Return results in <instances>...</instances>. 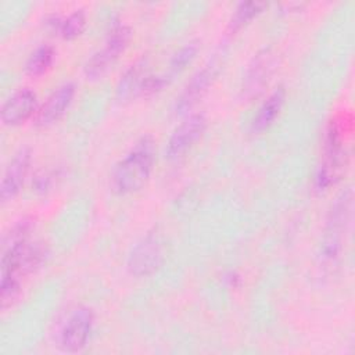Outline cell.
<instances>
[{
  "label": "cell",
  "instance_id": "6da1fadb",
  "mask_svg": "<svg viewBox=\"0 0 355 355\" xmlns=\"http://www.w3.org/2000/svg\"><path fill=\"white\" fill-rule=\"evenodd\" d=\"M155 159V141L150 135L141 136L121 158L110 178V187L115 194L125 196L140 190L148 180Z\"/></svg>",
  "mask_w": 355,
  "mask_h": 355
},
{
  "label": "cell",
  "instance_id": "7a4b0ae2",
  "mask_svg": "<svg viewBox=\"0 0 355 355\" xmlns=\"http://www.w3.org/2000/svg\"><path fill=\"white\" fill-rule=\"evenodd\" d=\"M352 209V193L345 190L337 196L327 215L324 234L320 243L319 259L324 266H331L337 262L343 248V234L345 233Z\"/></svg>",
  "mask_w": 355,
  "mask_h": 355
},
{
  "label": "cell",
  "instance_id": "3957f363",
  "mask_svg": "<svg viewBox=\"0 0 355 355\" xmlns=\"http://www.w3.org/2000/svg\"><path fill=\"white\" fill-rule=\"evenodd\" d=\"M323 148V159L319 164L315 175V187L318 191H324L330 186L336 184L347 165V154L341 133L340 129L333 123L327 128Z\"/></svg>",
  "mask_w": 355,
  "mask_h": 355
},
{
  "label": "cell",
  "instance_id": "277c9868",
  "mask_svg": "<svg viewBox=\"0 0 355 355\" xmlns=\"http://www.w3.org/2000/svg\"><path fill=\"white\" fill-rule=\"evenodd\" d=\"M165 258V241L157 232L143 236L130 250L126 268L132 276L146 277L159 269Z\"/></svg>",
  "mask_w": 355,
  "mask_h": 355
},
{
  "label": "cell",
  "instance_id": "5b68a950",
  "mask_svg": "<svg viewBox=\"0 0 355 355\" xmlns=\"http://www.w3.org/2000/svg\"><path fill=\"white\" fill-rule=\"evenodd\" d=\"M130 35L132 32L126 25H115L110 31L104 47L87 58L83 67L85 76L90 80H96L104 76L111 65L116 61L119 54L126 49L130 40Z\"/></svg>",
  "mask_w": 355,
  "mask_h": 355
},
{
  "label": "cell",
  "instance_id": "8992f818",
  "mask_svg": "<svg viewBox=\"0 0 355 355\" xmlns=\"http://www.w3.org/2000/svg\"><path fill=\"white\" fill-rule=\"evenodd\" d=\"M94 324L93 311L87 306H79L73 309L57 336V347L67 354H75L82 351L90 338Z\"/></svg>",
  "mask_w": 355,
  "mask_h": 355
},
{
  "label": "cell",
  "instance_id": "52a82bcc",
  "mask_svg": "<svg viewBox=\"0 0 355 355\" xmlns=\"http://www.w3.org/2000/svg\"><path fill=\"white\" fill-rule=\"evenodd\" d=\"M223 57L225 51L222 49L216 50L212 58H209L208 62L191 76V79L187 82V85L176 98L175 111L178 114L189 111L202 97V94L208 90L209 85L218 76L223 64Z\"/></svg>",
  "mask_w": 355,
  "mask_h": 355
},
{
  "label": "cell",
  "instance_id": "ba28073f",
  "mask_svg": "<svg viewBox=\"0 0 355 355\" xmlns=\"http://www.w3.org/2000/svg\"><path fill=\"white\" fill-rule=\"evenodd\" d=\"M277 64L276 53L272 49H263L255 54L250 62L241 85V97L251 100L262 93L268 85Z\"/></svg>",
  "mask_w": 355,
  "mask_h": 355
},
{
  "label": "cell",
  "instance_id": "9c48e42d",
  "mask_svg": "<svg viewBox=\"0 0 355 355\" xmlns=\"http://www.w3.org/2000/svg\"><path fill=\"white\" fill-rule=\"evenodd\" d=\"M207 128V118L204 114L197 112L187 116L180 122L168 137L165 146V157L168 159H178L187 150H190L197 140L204 135Z\"/></svg>",
  "mask_w": 355,
  "mask_h": 355
},
{
  "label": "cell",
  "instance_id": "30bf717a",
  "mask_svg": "<svg viewBox=\"0 0 355 355\" xmlns=\"http://www.w3.org/2000/svg\"><path fill=\"white\" fill-rule=\"evenodd\" d=\"M37 97L28 87L15 90L1 105L0 118L6 126H18L37 111Z\"/></svg>",
  "mask_w": 355,
  "mask_h": 355
},
{
  "label": "cell",
  "instance_id": "8fae6325",
  "mask_svg": "<svg viewBox=\"0 0 355 355\" xmlns=\"http://www.w3.org/2000/svg\"><path fill=\"white\" fill-rule=\"evenodd\" d=\"M31 158V150L28 147H21L10 159L0 184V198L3 202L12 200L19 193L29 172Z\"/></svg>",
  "mask_w": 355,
  "mask_h": 355
},
{
  "label": "cell",
  "instance_id": "7c38bea8",
  "mask_svg": "<svg viewBox=\"0 0 355 355\" xmlns=\"http://www.w3.org/2000/svg\"><path fill=\"white\" fill-rule=\"evenodd\" d=\"M73 96L75 85L72 82H65L60 85L37 108L35 115V125L44 128L57 122L71 105Z\"/></svg>",
  "mask_w": 355,
  "mask_h": 355
},
{
  "label": "cell",
  "instance_id": "4fadbf2b",
  "mask_svg": "<svg viewBox=\"0 0 355 355\" xmlns=\"http://www.w3.org/2000/svg\"><path fill=\"white\" fill-rule=\"evenodd\" d=\"M284 98H286V90L283 89V86H279L268 96V98L262 103V105L259 107L252 121V125H251L252 132H262L273 123V121L282 111Z\"/></svg>",
  "mask_w": 355,
  "mask_h": 355
},
{
  "label": "cell",
  "instance_id": "5bb4252c",
  "mask_svg": "<svg viewBox=\"0 0 355 355\" xmlns=\"http://www.w3.org/2000/svg\"><path fill=\"white\" fill-rule=\"evenodd\" d=\"M148 78L146 72L144 62H137L132 65L121 78L116 86V98L119 101H128L136 96H141L143 86Z\"/></svg>",
  "mask_w": 355,
  "mask_h": 355
},
{
  "label": "cell",
  "instance_id": "9a60e30c",
  "mask_svg": "<svg viewBox=\"0 0 355 355\" xmlns=\"http://www.w3.org/2000/svg\"><path fill=\"white\" fill-rule=\"evenodd\" d=\"M55 51L49 44L37 46L26 58L25 71L31 76H40L43 75L53 64Z\"/></svg>",
  "mask_w": 355,
  "mask_h": 355
},
{
  "label": "cell",
  "instance_id": "2e32d148",
  "mask_svg": "<svg viewBox=\"0 0 355 355\" xmlns=\"http://www.w3.org/2000/svg\"><path fill=\"white\" fill-rule=\"evenodd\" d=\"M198 53V43L197 42H189L184 46H182L171 58L168 71L164 73L168 80H172L175 75H179L191 61L196 58Z\"/></svg>",
  "mask_w": 355,
  "mask_h": 355
},
{
  "label": "cell",
  "instance_id": "e0dca14e",
  "mask_svg": "<svg viewBox=\"0 0 355 355\" xmlns=\"http://www.w3.org/2000/svg\"><path fill=\"white\" fill-rule=\"evenodd\" d=\"M266 7L265 3H258V1H245L240 3L230 19V28L232 29H239L243 25H245L248 21H251L254 17H257L262 10Z\"/></svg>",
  "mask_w": 355,
  "mask_h": 355
},
{
  "label": "cell",
  "instance_id": "ac0fdd59",
  "mask_svg": "<svg viewBox=\"0 0 355 355\" xmlns=\"http://www.w3.org/2000/svg\"><path fill=\"white\" fill-rule=\"evenodd\" d=\"M85 28L86 15L83 10H75L62 19L58 32L64 39H75L85 31Z\"/></svg>",
  "mask_w": 355,
  "mask_h": 355
}]
</instances>
